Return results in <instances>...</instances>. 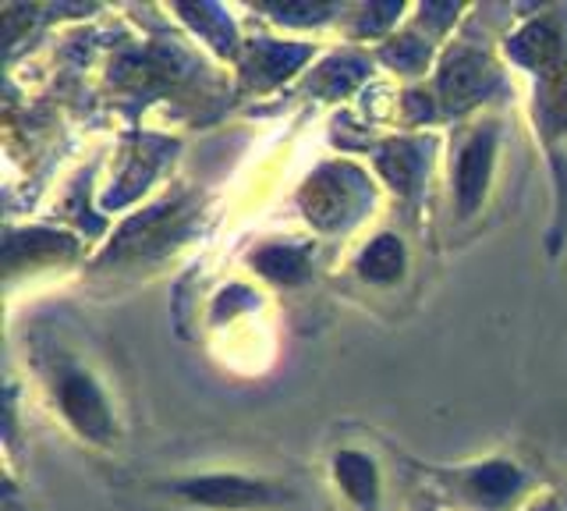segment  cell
<instances>
[{"mask_svg":"<svg viewBox=\"0 0 567 511\" xmlns=\"http://www.w3.org/2000/svg\"><path fill=\"white\" fill-rule=\"evenodd\" d=\"M188 498L195 501H206V504H230V508H241V504H259L266 501V493L259 483H245V480H195L185 487Z\"/></svg>","mask_w":567,"mask_h":511,"instance_id":"obj_2","label":"cell"},{"mask_svg":"<svg viewBox=\"0 0 567 511\" xmlns=\"http://www.w3.org/2000/svg\"><path fill=\"white\" fill-rule=\"evenodd\" d=\"M489 139H475V143L461 156V171H457V192H461V206L472 209L483 196L486 185V167H489Z\"/></svg>","mask_w":567,"mask_h":511,"instance_id":"obj_3","label":"cell"},{"mask_svg":"<svg viewBox=\"0 0 567 511\" xmlns=\"http://www.w3.org/2000/svg\"><path fill=\"white\" fill-rule=\"evenodd\" d=\"M337 476H341V483L359 498L362 504H369L377 498V487H372V466L359 454H344L341 462H337Z\"/></svg>","mask_w":567,"mask_h":511,"instance_id":"obj_6","label":"cell"},{"mask_svg":"<svg viewBox=\"0 0 567 511\" xmlns=\"http://www.w3.org/2000/svg\"><path fill=\"white\" fill-rule=\"evenodd\" d=\"M475 480H478V498H486V501H501L514 490V472L504 466H489L478 472Z\"/></svg>","mask_w":567,"mask_h":511,"instance_id":"obj_7","label":"cell"},{"mask_svg":"<svg viewBox=\"0 0 567 511\" xmlns=\"http://www.w3.org/2000/svg\"><path fill=\"white\" fill-rule=\"evenodd\" d=\"M443 93H447L451 103H468L483 96V68L468 58H454L443 72Z\"/></svg>","mask_w":567,"mask_h":511,"instance_id":"obj_4","label":"cell"},{"mask_svg":"<svg viewBox=\"0 0 567 511\" xmlns=\"http://www.w3.org/2000/svg\"><path fill=\"white\" fill-rule=\"evenodd\" d=\"M61 401H64V412L79 422V427L85 433L93 437H106V427H111V419H106V409L100 395L93 391V384H89L85 377H71L64 380L61 387Z\"/></svg>","mask_w":567,"mask_h":511,"instance_id":"obj_1","label":"cell"},{"mask_svg":"<svg viewBox=\"0 0 567 511\" xmlns=\"http://www.w3.org/2000/svg\"><path fill=\"white\" fill-rule=\"evenodd\" d=\"M362 274L372 280H394L401 274V245L394 238H380L362 259Z\"/></svg>","mask_w":567,"mask_h":511,"instance_id":"obj_5","label":"cell"}]
</instances>
